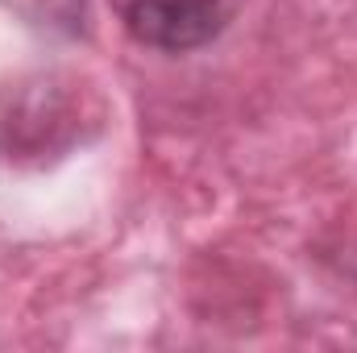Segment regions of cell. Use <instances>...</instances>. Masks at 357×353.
I'll return each instance as SVG.
<instances>
[{"label":"cell","mask_w":357,"mask_h":353,"mask_svg":"<svg viewBox=\"0 0 357 353\" xmlns=\"http://www.w3.org/2000/svg\"><path fill=\"white\" fill-rule=\"evenodd\" d=\"M108 125V100L88 75L42 67L0 84V158L46 167L88 146Z\"/></svg>","instance_id":"obj_1"},{"label":"cell","mask_w":357,"mask_h":353,"mask_svg":"<svg viewBox=\"0 0 357 353\" xmlns=\"http://www.w3.org/2000/svg\"><path fill=\"white\" fill-rule=\"evenodd\" d=\"M121 29L150 50L187 54L216 42L245 0H108Z\"/></svg>","instance_id":"obj_2"},{"label":"cell","mask_w":357,"mask_h":353,"mask_svg":"<svg viewBox=\"0 0 357 353\" xmlns=\"http://www.w3.org/2000/svg\"><path fill=\"white\" fill-rule=\"evenodd\" d=\"M4 4L21 13L29 25L54 29V33H79L84 8H88V0H4Z\"/></svg>","instance_id":"obj_3"}]
</instances>
